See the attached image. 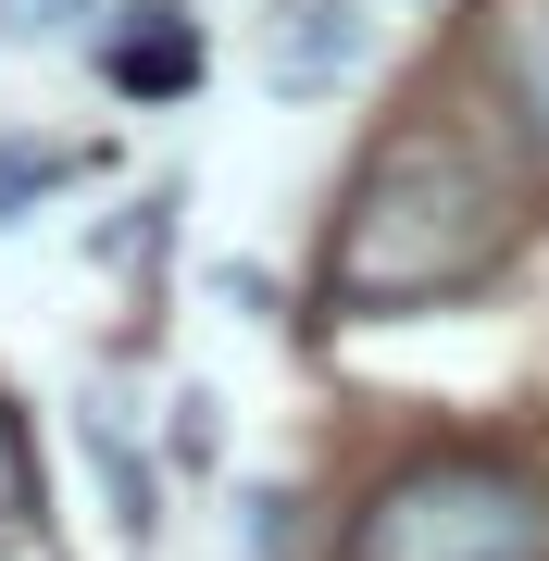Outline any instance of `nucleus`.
<instances>
[{
	"mask_svg": "<svg viewBox=\"0 0 549 561\" xmlns=\"http://www.w3.org/2000/svg\"><path fill=\"white\" fill-rule=\"evenodd\" d=\"M512 238V187L474 162L462 138H400L350 187L338 225V300H437V287H474Z\"/></svg>",
	"mask_w": 549,
	"mask_h": 561,
	"instance_id": "nucleus-1",
	"label": "nucleus"
},
{
	"mask_svg": "<svg viewBox=\"0 0 549 561\" xmlns=\"http://www.w3.org/2000/svg\"><path fill=\"white\" fill-rule=\"evenodd\" d=\"M350 561H549V486L500 449H437L363 500Z\"/></svg>",
	"mask_w": 549,
	"mask_h": 561,
	"instance_id": "nucleus-2",
	"label": "nucleus"
},
{
	"mask_svg": "<svg viewBox=\"0 0 549 561\" xmlns=\"http://www.w3.org/2000/svg\"><path fill=\"white\" fill-rule=\"evenodd\" d=\"M488 76H500L512 125L549 150V0H500V25H488Z\"/></svg>",
	"mask_w": 549,
	"mask_h": 561,
	"instance_id": "nucleus-3",
	"label": "nucleus"
},
{
	"mask_svg": "<svg viewBox=\"0 0 549 561\" xmlns=\"http://www.w3.org/2000/svg\"><path fill=\"white\" fill-rule=\"evenodd\" d=\"M25 524V437H13V412H0V537Z\"/></svg>",
	"mask_w": 549,
	"mask_h": 561,
	"instance_id": "nucleus-4",
	"label": "nucleus"
},
{
	"mask_svg": "<svg viewBox=\"0 0 549 561\" xmlns=\"http://www.w3.org/2000/svg\"><path fill=\"white\" fill-rule=\"evenodd\" d=\"M13 25H62V0H13Z\"/></svg>",
	"mask_w": 549,
	"mask_h": 561,
	"instance_id": "nucleus-5",
	"label": "nucleus"
}]
</instances>
